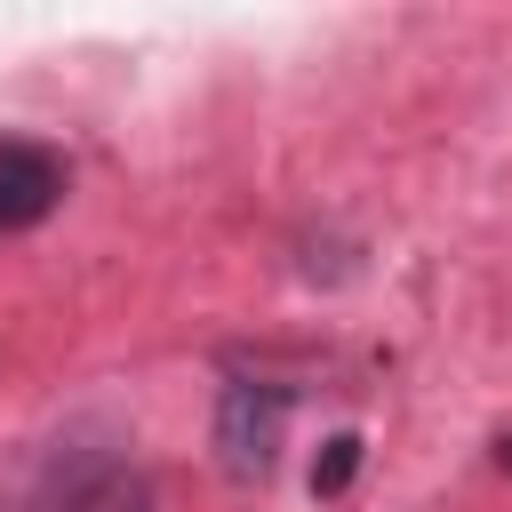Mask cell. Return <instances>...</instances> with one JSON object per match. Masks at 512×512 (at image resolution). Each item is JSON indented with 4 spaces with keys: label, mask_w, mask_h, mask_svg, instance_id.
<instances>
[{
    "label": "cell",
    "mask_w": 512,
    "mask_h": 512,
    "mask_svg": "<svg viewBox=\"0 0 512 512\" xmlns=\"http://www.w3.org/2000/svg\"><path fill=\"white\" fill-rule=\"evenodd\" d=\"M56 200H64V160H56L48 144L0 136V232H24V224H40Z\"/></svg>",
    "instance_id": "3"
},
{
    "label": "cell",
    "mask_w": 512,
    "mask_h": 512,
    "mask_svg": "<svg viewBox=\"0 0 512 512\" xmlns=\"http://www.w3.org/2000/svg\"><path fill=\"white\" fill-rule=\"evenodd\" d=\"M280 440H288V392L280 384L240 376L216 392V456L232 480H264L280 464Z\"/></svg>",
    "instance_id": "2"
},
{
    "label": "cell",
    "mask_w": 512,
    "mask_h": 512,
    "mask_svg": "<svg viewBox=\"0 0 512 512\" xmlns=\"http://www.w3.org/2000/svg\"><path fill=\"white\" fill-rule=\"evenodd\" d=\"M72 512H152V488H144L136 472H112V480H104V488H88Z\"/></svg>",
    "instance_id": "5"
},
{
    "label": "cell",
    "mask_w": 512,
    "mask_h": 512,
    "mask_svg": "<svg viewBox=\"0 0 512 512\" xmlns=\"http://www.w3.org/2000/svg\"><path fill=\"white\" fill-rule=\"evenodd\" d=\"M120 448H128V432L112 416H72L56 440L24 448L16 480H8V504L16 512H72L88 488H104L120 472Z\"/></svg>",
    "instance_id": "1"
},
{
    "label": "cell",
    "mask_w": 512,
    "mask_h": 512,
    "mask_svg": "<svg viewBox=\"0 0 512 512\" xmlns=\"http://www.w3.org/2000/svg\"><path fill=\"white\" fill-rule=\"evenodd\" d=\"M352 472H360V432H328L312 456V496H344Z\"/></svg>",
    "instance_id": "4"
},
{
    "label": "cell",
    "mask_w": 512,
    "mask_h": 512,
    "mask_svg": "<svg viewBox=\"0 0 512 512\" xmlns=\"http://www.w3.org/2000/svg\"><path fill=\"white\" fill-rule=\"evenodd\" d=\"M496 464H504V472H512V440H496Z\"/></svg>",
    "instance_id": "6"
}]
</instances>
